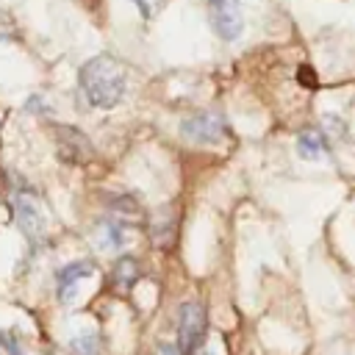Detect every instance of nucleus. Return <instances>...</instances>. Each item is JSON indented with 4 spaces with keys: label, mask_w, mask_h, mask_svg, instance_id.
<instances>
[{
    "label": "nucleus",
    "mask_w": 355,
    "mask_h": 355,
    "mask_svg": "<svg viewBox=\"0 0 355 355\" xmlns=\"http://www.w3.org/2000/svg\"><path fill=\"white\" fill-rule=\"evenodd\" d=\"M297 153L305 158V161H316L327 153V141L324 136L316 130V128H305L300 136H297Z\"/></svg>",
    "instance_id": "8"
},
{
    "label": "nucleus",
    "mask_w": 355,
    "mask_h": 355,
    "mask_svg": "<svg viewBox=\"0 0 355 355\" xmlns=\"http://www.w3.org/2000/svg\"><path fill=\"white\" fill-rule=\"evenodd\" d=\"M100 230H103V247H111V250H119L125 244V239H128L125 227L119 222H114V219H105L100 225Z\"/></svg>",
    "instance_id": "11"
},
{
    "label": "nucleus",
    "mask_w": 355,
    "mask_h": 355,
    "mask_svg": "<svg viewBox=\"0 0 355 355\" xmlns=\"http://www.w3.org/2000/svg\"><path fill=\"white\" fill-rule=\"evenodd\" d=\"M0 341H3V349H8L11 355H22V349L17 347V341H14V338H11L6 330H0Z\"/></svg>",
    "instance_id": "12"
},
{
    "label": "nucleus",
    "mask_w": 355,
    "mask_h": 355,
    "mask_svg": "<svg viewBox=\"0 0 355 355\" xmlns=\"http://www.w3.org/2000/svg\"><path fill=\"white\" fill-rule=\"evenodd\" d=\"M136 3V8L141 11V17H150V3L147 0H133Z\"/></svg>",
    "instance_id": "15"
},
{
    "label": "nucleus",
    "mask_w": 355,
    "mask_h": 355,
    "mask_svg": "<svg viewBox=\"0 0 355 355\" xmlns=\"http://www.w3.org/2000/svg\"><path fill=\"white\" fill-rule=\"evenodd\" d=\"M183 136L191 139V141H200V144H216L222 141L225 136V119L219 114H211V111H202V114H194L189 116L183 125H180Z\"/></svg>",
    "instance_id": "4"
},
{
    "label": "nucleus",
    "mask_w": 355,
    "mask_h": 355,
    "mask_svg": "<svg viewBox=\"0 0 355 355\" xmlns=\"http://www.w3.org/2000/svg\"><path fill=\"white\" fill-rule=\"evenodd\" d=\"M139 277V263L130 258V255H122L116 263H114V283L122 286V288H130Z\"/></svg>",
    "instance_id": "9"
},
{
    "label": "nucleus",
    "mask_w": 355,
    "mask_h": 355,
    "mask_svg": "<svg viewBox=\"0 0 355 355\" xmlns=\"http://www.w3.org/2000/svg\"><path fill=\"white\" fill-rule=\"evenodd\" d=\"M92 272H94V263H92V261H69L67 266H61V269H58V275H55L58 302H64V305L75 302L80 280H83V277H89Z\"/></svg>",
    "instance_id": "5"
},
{
    "label": "nucleus",
    "mask_w": 355,
    "mask_h": 355,
    "mask_svg": "<svg viewBox=\"0 0 355 355\" xmlns=\"http://www.w3.org/2000/svg\"><path fill=\"white\" fill-rule=\"evenodd\" d=\"M78 89L92 108H114L125 94V69L114 55H94L80 67Z\"/></svg>",
    "instance_id": "1"
},
{
    "label": "nucleus",
    "mask_w": 355,
    "mask_h": 355,
    "mask_svg": "<svg viewBox=\"0 0 355 355\" xmlns=\"http://www.w3.org/2000/svg\"><path fill=\"white\" fill-rule=\"evenodd\" d=\"M202 336H205V308L189 300L178 308V344L186 355H194Z\"/></svg>",
    "instance_id": "3"
},
{
    "label": "nucleus",
    "mask_w": 355,
    "mask_h": 355,
    "mask_svg": "<svg viewBox=\"0 0 355 355\" xmlns=\"http://www.w3.org/2000/svg\"><path fill=\"white\" fill-rule=\"evenodd\" d=\"M297 78H300V80H302L305 86H316V80H313V72H311L308 67H302V69L297 72Z\"/></svg>",
    "instance_id": "14"
},
{
    "label": "nucleus",
    "mask_w": 355,
    "mask_h": 355,
    "mask_svg": "<svg viewBox=\"0 0 355 355\" xmlns=\"http://www.w3.org/2000/svg\"><path fill=\"white\" fill-rule=\"evenodd\" d=\"M180 352H183L180 344H169V341H164V344L155 347V355H180Z\"/></svg>",
    "instance_id": "13"
},
{
    "label": "nucleus",
    "mask_w": 355,
    "mask_h": 355,
    "mask_svg": "<svg viewBox=\"0 0 355 355\" xmlns=\"http://www.w3.org/2000/svg\"><path fill=\"white\" fill-rule=\"evenodd\" d=\"M208 19L222 42H236L244 31L241 0H208Z\"/></svg>",
    "instance_id": "2"
},
{
    "label": "nucleus",
    "mask_w": 355,
    "mask_h": 355,
    "mask_svg": "<svg viewBox=\"0 0 355 355\" xmlns=\"http://www.w3.org/2000/svg\"><path fill=\"white\" fill-rule=\"evenodd\" d=\"M14 208H17V222H19V227L25 230V236H28L31 241H36V239L44 233V214H42L36 197L19 191L17 200H14Z\"/></svg>",
    "instance_id": "6"
},
{
    "label": "nucleus",
    "mask_w": 355,
    "mask_h": 355,
    "mask_svg": "<svg viewBox=\"0 0 355 355\" xmlns=\"http://www.w3.org/2000/svg\"><path fill=\"white\" fill-rule=\"evenodd\" d=\"M69 349H72V355H100V336L89 333V330L78 333V336H72Z\"/></svg>",
    "instance_id": "10"
},
{
    "label": "nucleus",
    "mask_w": 355,
    "mask_h": 355,
    "mask_svg": "<svg viewBox=\"0 0 355 355\" xmlns=\"http://www.w3.org/2000/svg\"><path fill=\"white\" fill-rule=\"evenodd\" d=\"M55 144H58V155L67 164H80L92 155L89 139L83 133H78L75 128H55Z\"/></svg>",
    "instance_id": "7"
}]
</instances>
